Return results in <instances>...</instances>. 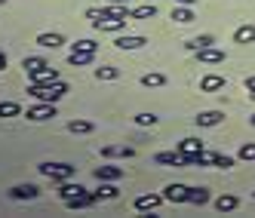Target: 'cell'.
<instances>
[{"label":"cell","mask_w":255,"mask_h":218,"mask_svg":"<svg viewBox=\"0 0 255 218\" xmlns=\"http://www.w3.org/2000/svg\"><path fill=\"white\" fill-rule=\"evenodd\" d=\"M25 117H28V120H34V123H43V120L59 117V111H56V102H37V105H31L28 111H25Z\"/></svg>","instance_id":"3"},{"label":"cell","mask_w":255,"mask_h":218,"mask_svg":"<svg viewBox=\"0 0 255 218\" xmlns=\"http://www.w3.org/2000/svg\"><path fill=\"white\" fill-rule=\"evenodd\" d=\"M163 83H166V74H157V71H151V74L141 77V86H148V89H160Z\"/></svg>","instance_id":"26"},{"label":"cell","mask_w":255,"mask_h":218,"mask_svg":"<svg viewBox=\"0 0 255 218\" xmlns=\"http://www.w3.org/2000/svg\"><path fill=\"white\" fill-rule=\"evenodd\" d=\"M237 206H240V197H234V194H225V197L215 200V209L218 212H234Z\"/></svg>","instance_id":"19"},{"label":"cell","mask_w":255,"mask_h":218,"mask_svg":"<svg viewBox=\"0 0 255 218\" xmlns=\"http://www.w3.org/2000/svg\"><path fill=\"white\" fill-rule=\"evenodd\" d=\"M37 169H40V175H46L52 181H68L74 175V166H71V163H40Z\"/></svg>","instance_id":"2"},{"label":"cell","mask_w":255,"mask_h":218,"mask_svg":"<svg viewBox=\"0 0 255 218\" xmlns=\"http://www.w3.org/2000/svg\"><path fill=\"white\" fill-rule=\"evenodd\" d=\"M175 6H194V3H200V0H172Z\"/></svg>","instance_id":"37"},{"label":"cell","mask_w":255,"mask_h":218,"mask_svg":"<svg viewBox=\"0 0 255 218\" xmlns=\"http://www.w3.org/2000/svg\"><path fill=\"white\" fill-rule=\"evenodd\" d=\"M93 197H96V200H117V197H120V191H117L114 185H105V181H102V188H99V191H93Z\"/></svg>","instance_id":"28"},{"label":"cell","mask_w":255,"mask_h":218,"mask_svg":"<svg viewBox=\"0 0 255 218\" xmlns=\"http://www.w3.org/2000/svg\"><path fill=\"white\" fill-rule=\"evenodd\" d=\"M157 15V6L154 3H141L135 9H129V19H154Z\"/></svg>","instance_id":"22"},{"label":"cell","mask_w":255,"mask_h":218,"mask_svg":"<svg viewBox=\"0 0 255 218\" xmlns=\"http://www.w3.org/2000/svg\"><path fill=\"white\" fill-rule=\"evenodd\" d=\"M93 59H96V52H71V56H68V65L83 68V65H89Z\"/></svg>","instance_id":"25"},{"label":"cell","mask_w":255,"mask_h":218,"mask_svg":"<svg viewBox=\"0 0 255 218\" xmlns=\"http://www.w3.org/2000/svg\"><path fill=\"white\" fill-rule=\"evenodd\" d=\"M68 93V83L56 80V83H28V96L34 102H59Z\"/></svg>","instance_id":"1"},{"label":"cell","mask_w":255,"mask_h":218,"mask_svg":"<svg viewBox=\"0 0 255 218\" xmlns=\"http://www.w3.org/2000/svg\"><path fill=\"white\" fill-rule=\"evenodd\" d=\"M246 93H249V99H255V74L246 77Z\"/></svg>","instance_id":"36"},{"label":"cell","mask_w":255,"mask_h":218,"mask_svg":"<svg viewBox=\"0 0 255 218\" xmlns=\"http://www.w3.org/2000/svg\"><path fill=\"white\" fill-rule=\"evenodd\" d=\"M237 157H240V160H246V163H252V160H255V141H246Z\"/></svg>","instance_id":"34"},{"label":"cell","mask_w":255,"mask_h":218,"mask_svg":"<svg viewBox=\"0 0 255 218\" xmlns=\"http://www.w3.org/2000/svg\"><path fill=\"white\" fill-rule=\"evenodd\" d=\"M102 157H105V160H114V157H126V160H129V157H135V151L126 148V144H123V148H117V144H108V148H102Z\"/></svg>","instance_id":"17"},{"label":"cell","mask_w":255,"mask_h":218,"mask_svg":"<svg viewBox=\"0 0 255 218\" xmlns=\"http://www.w3.org/2000/svg\"><path fill=\"white\" fill-rule=\"evenodd\" d=\"M163 203V194H144L135 200V212H154Z\"/></svg>","instance_id":"9"},{"label":"cell","mask_w":255,"mask_h":218,"mask_svg":"<svg viewBox=\"0 0 255 218\" xmlns=\"http://www.w3.org/2000/svg\"><path fill=\"white\" fill-rule=\"evenodd\" d=\"M172 22L191 25V22H194V6H172Z\"/></svg>","instance_id":"18"},{"label":"cell","mask_w":255,"mask_h":218,"mask_svg":"<svg viewBox=\"0 0 255 218\" xmlns=\"http://www.w3.org/2000/svg\"><path fill=\"white\" fill-rule=\"evenodd\" d=\"M96 178L99 181H117V178H123V166H111V163H108V166H99Z\"/></svg>","instance_id":"16"},{"label":"cell","mask_w":255,"mask_h":218,"mask_svg":"<svg viewBox=\"0 0 255 218\" xmlns=\"http://www.w3.org/2000/svg\"><path fill=\"white\" fill-rule=\"evenodd\" d=\"M194 123L206 129V126H218V123H225V114H222V111H200V114L194 117Z\"/></svg>","instance_id":"14"},{"label":"cell","mask_w":255,"mask_h":218,"mask_svg":"<svg viewBox=\"0 0 255 218\" xmlns=\"http://www.w3.org/2000/svg\"><path fill=\"white\" fill-rule=\"evenodd\" d=\"M96 77H99V80H117V77H120V68H111V65L96 68Z\"/></svg>","instance_id":"31"},{"label":"cell","mask_w":255,"mask_h":218,"mask_svg":"<svg viewBox=\"0 0 255 218\" xmlns=\"http://www.w3.org/2000/svg\"><path fill=\"white\" fill-rule=\"evenodd\" d=\"M3 68H6V52L0 49V71H3Z\"/></svg>","instance_id":"39"},{"label":"cell","mask_w":255,"mask_h":218,"mask_svg":"<svg viewBox=\"0 0 255 218\" xmlns=\"http://www.w3.org/2000/svg\"><path fill=\"white\" fill-rule=\"evenodd\" d=\"M126 22H129L126 15H99V19H93V25L99 31H123Z\"/></svg>","instance_id":"4"},{"label":"cell","mask_w":255,"mask_h":218,"mask_svg":"<svg viewBox=\"0 0 255 218\" xmlns=\"http://www.w3.org/2000/svg\"><path fill=\"white\" fill-rule=\"evenodd\" d=\"M34 43L43 46V49H59V46H65V37H62V34H52V31H43V34H37Z\"/></svg>","instance_id":"11"},{"label":"cell","mask_w":255,"mask_h":218,"mask_svg":"<svg viewBox=\"0 0 255 218\" xmlns=\"http://www.w3.org/2000/svg\"><path fill=\"white\" fill-rule=\"evenodd\" d=\"M105 3H114V6H126L129 0H105Z\"/></svg>","instance_id":"38"},{"label":"cell","mask_w":255,"mask_h":218,"mask_svg":"<svg viewBox=\"0 0 255 218\" xmlns=\"http://www.w3.org/2000/svg\"><path fill=\"white\" fill-rule=\"evenodd\" d=\"M144 43H148V37H141V34H123V37L114 40V46L123 49V52H126V49H141Z\"/></svg>","instance_id":"7"},{"label":"cell","mask_w":255,"mask_h":218,"mask_svg":"<svg viewBox=\"0 0 255 218\" xmlns=\"http://www.w3.org/2000/svg\"><path fill=\"white\" fill-rule=\"evenodd\" d=\"M43 65H49V62L40 59V56H25V59H22V68L28 71V74H31V71H37V68H43Z\"/></svg>","instance_id":"30"},{"label":"cell","mask_w":255,"mask_h":218,"mask_svg":"<svg viewBox=\"0 0 255 218\" xmlns=\"http://www.w3.org/2000/svg\"><path fill=\"white\" fill-rule=\"evenodd\" d=\"M99 200L93 197V191H86V194H77V197H71V200H65V206L68 209H89V206H96Z\"/></svg>","instance_id":"10"},{"label":"cell","mask_w":255,"mask_h":218,"mask_svg":"<svg viewBox=\"0 0 255 218\" xmlns=\"http://www.w3.org/2000/svg\"><path fill=\"white\" fill-rule=\"evenodd\" d=\"M197 59L203 62V65H222L228 56H225L222 49H215V46H206V49H200V52H197Z\"/></svg>","instance_id":"12"},{"label":"cell","mask_w":255,"mask_h":218,"mask_svg":"<svg viewBox=\"0 0 255 218\" xmlns=\"http://www.w3.org/2000/svg\"><path fill=\"white\" fill-rule=\"evenodd\" d=\"M56 80H59V68H52V65H43L28 74V83H56Z\"/></svg>","instance_id":"5"},{"label":"cell","mask_w":255,"mask_h":218,"mask_svg":"<svg viewBox=\"0 0 255 218\" xmlns=\"http://www.w3.org/2000/svg\"><path fill=\"white\" fill-rule=\"evenodd\" d=\"M234 40L237 43H255V25H240L234 31Z\"/></svg>","instance_id":"21"},{"label":"cell","mask_w":255,"mask_h":218,"mask_svg":"<svg viewBox=\"0 0 255 218\" xmlns=\"http://www.w3.org/2000/svg\"><path fill=\"white\" fill-rule=\"evenodd\" d=\"M154 160L160 163V166H188V160H185L181 151H160Z\"/></svg>","instance_id":"8"},{"label":"cell","mask_w":255,"mask_h":218,"mask_svg":"<svg viewBox=\"0 0 255 218\" xmlns=\"http://www.w3.org/2000/svg\"><path fill=\"white\" fill-rule=\"evenodd\" d=\"M135 123H138V126H157V117L144 111V114H135Z\"/></svg>","instance_id":"35"},{"label":"cell","mask_w":255,"mask_h":218,"mask_svg":"<svg viewBox=\"0 0 255 218\" xmlns=\"http://www.w3.org/2000/svg\"><path fill=\"white\" fill-rule=\"evenodd\" d=\"M188 197H191L188 185H166L163 188V200H169V203H188Z\"/></svg>","instance_id":"6"},{"label":"cell","mask_w":255,"mask_h":218,"mask_svg":"<svg viewBox=\"0 0 255 218\" xmlns=\"http://www.w3.org/2000/svg\"><path fill=\"white\" fill-rule=\"evenodd\" d=\"M249 123H252V126H255V114H252V117H249Z\"/></svg>","instance_id":"40"},{"label":"cell","mask_w":255,"mask_h":218,"mask_svg":"<svg viewBox=\"0 0 255 218\" xmlns=\"http://www.w3.org/2000/svg\"><path fill=\"white\" fill-rule=\"evenodd\" d=\"M22 105L19 102H0V117H19Z\"/></svg>","instance_id":"29"},{"label":"cell","mask_w":255,"mask_h":218,"mask_svg":"<svg viewBox=\"0 0 255 218\" xmlns=\"http://www.w3.org/2000/svg\"><path fill=\"white\" fill-rule=\"evenodd\" d=\"M99 43L96 40H77V43H71V52H96Z\"/></svg>","instance_id":"33"},{"label":"cell","mask_w":255,"mask_h":218,"mask_svg":"<svg viewBox=\"0 0 255 218\" xmlns=\"http://www.w3.org/2000/svg\"><path fill=\"white\" fill-rule=\"evenodd\" d=\"M225 89V77L222 74H206L200 80V93H222Z\"/></svg>","instance_id":"13"},{"label":"cell","mask_w":255,"mask_h":218,"mask_svg":"<svg viewBox=\"0 0 255 218\" xmlns=\"http://www.w3.org/2000/svg\"><path fill=\"white\" fill-rule=\"evenodd\" d=\"M77 194H86V188L83 185H71V181H62V188H59L62 200H71V197H77Z\"/></svg>","instance_id":"23"},{"label":"cell","mask_w":255,"mask_h":218,"mask_svg":"<svg viewBox=\"0 0 255 218\" xmlns=\"http://www.w3.org/2000/svg\"><path fill=\"white\" fill-rule=\"evenodd\" d=\"M96 126L89 123V120H71L68 123V132H74V135H86V132H93Z\"/></svg>","instance_id":"24"},{"label":"cell","mask_w":255,"mask_h":218,"mask_svg":"<svg viewBox=\"0 0 255 218\" xmlns=\"http://www.w3.org/2000/svg\"><path fill=\"white\" fill-rule=\"evenodd\" d=\"M215 43V37H212V34H200V37H191L185 46L191 49V52H200V49H206V46H212Z\"/></svg>","instance_id":"20"},{"label":"cell","mask_w":255,"mask_h":218,"mask_svg":"<svg viewBox=\"0 0 255 218\" xmlns=\"http://www.w3.org/2000/svg\"><path fill=\"white\" fill-rule=\"evenodd\" d=\"M3 3H6V0H0V6H3Z\"/></svg>","instance_id":"41"},{"label":"cell","mask_w":255,"mask_h":218,"mask_svg":"<svg viewBox=\"0 0 255 218\" xmlns=\"http://www.w3.org/2000/svg\"><path fill=\"white\" fill-rule=\"evenodd\" d=\"M209 160H212V166H218V169H231L234 166V157H228V154H209Z\"/></svg>","instance_id":"32"},{"label":"cell","mask_w":255,"mask_h":218,"mask_svg":"<svg viewBox=\"0 0 255 218\" xmlns=\"http://www.w3.org/2000/svg\"><path fill=\"white\" fill-rule=\"evenodd\" d=\"M9 197H12V200H37V197H40V188H37V185H15V188L9 191Z\"/></svg>","instance_id":"15"},{"label":"cell","mask_w":255,"mask_h":218,"mask_svg":"<svg viewBox=\"0 0 255 218\" xmlns=\"http://www.w3.org/2000/svg\"><path fill=\"white\" fill-rule=\"evenodd\" d=\"M188 203H194V206H206V203H209V191H206V188H191Z\"/></svg>","instance_id":"27"},{"label":"cell","mask_w":255,"mask_h":218,"mask_svg":"<svg viewBox=\"0 0 255 218\" xmlns=\"http://www.w3.org/2000/svg\"><path fill=\"white\" fill-rule=\"evenodd\" d=\"M252 197H255V194H252Z\"/></svg>","instance_id":"42"}]
</instances>
